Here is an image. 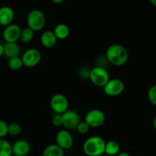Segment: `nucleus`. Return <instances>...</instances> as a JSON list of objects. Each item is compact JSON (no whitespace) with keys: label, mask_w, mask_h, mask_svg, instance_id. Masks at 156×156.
Here are the masks:
<instances>
[{"label":"nucleus","mask_w":156,"mask_h":156,"mask_svg":"<svg viewBox=\"0 0 156 156\" xmlns=\"http://www.w3.org/2000/svg\"><path fill=\"white\" fill-rule=\"evenodd\" d=\"M12 155V145L5 139H0V156Z\"/></svg>","instance_id":"obj_19"},{"label":"nucleus","mask_w":156,"mask_h":156,"mask_svg":"<svg viewBox=\"0 0 156 156\" xmlns=\"http://www.w3.org/2000/svg\"><path fill=\"white\" fill-rule=\"evenodd\" d=\"M106 142L99 136L87 138L83 142V151L87 156H101L105 154Z\"/></svg>","instance_id":"obj_2"},{"label":"nucleus","mask_w":156,"mask_h":156,"mask_svg":"<svg viewBox=\"0 0 156 156\" xmlns=\"http://www.w3.org/2000/svg\"><path fill=\"white\" fill-rule=\"evenodd\" d=\"M148 98L151 104L156 106V84L149 88L148 91Z\"/></svg>","instance_id":"obj_23"},{"label":"nucleus","mask_w":156,"mask_h":156,"mask_svg":"<svg viewBox=\"0 0 156 156\" xmlns=\"http://www.w3.org/2000/svg\"><path fill=\"white\" fill-rule=\"evenodd\" d=\"M84 121L90 128H99L104 124L106 115L100 109H93L86 114Z\"/></svg>","instance_id":"obj_5"},{"label":"nucleus","mask_w":156,"mask_h":156,"mask_svg":"<svg viewBox=\"0 0 156 156\" xmlns=\"http://www.w3.org/2000/svg\"><path fill=\"white\" fill-rule=\"evenodd\" d=\"M64 156H68V155H65V154H64Z\"/></svg>","instance_id":"obj_33"},{"label":"nucleus","mask_w":156,"mask_h":156,"mask_svg":"<svg viewBox=\"0 0 156 156\" xmlns=\"http://www.w3.org/2000/svg\"><path fill=\"white\" fill-rule=\"evenodd\" d=\"M22 133V127L17 122H12L8 125V134L12 136H18Z\"/></svg>","instance_id":"obj_22"},{"label":"nucleus","mask_w":156,"mask_h":156,"mask_svg":"<svg viewBox=\"0 0 156 156\" xmlns=\"http://www.w3.org/2000/svg\"><path fill=\"white\" fill-rule=\"evenodd\" d=\"M56 144L62 149H70L73 145V138L68 129H61L56 134Z\"/></svg>","instance_id":"obj_10"},{"label":"nucleus","mask_w":156,"mask_h":156,"mask_svg":"<svg viewBox=\"0 0 156 156\" xmlns=\"http://www.w3.org/2000/svg\"><path fill=\"white\" fill-rule=\"evenodd\" d=\"M115 156H131V154H129V153L126 152V151H120L118 154H116Z\"/></svg>","instance_id":"obj_27"},{"label":"nucleus","mask_w":156,"mask_h":156,"mask_svg":"<svg viewBox=\"0 0 156 156\" xmlns=\"http://www.w3.org/2000/svg\"><path fill=\"white\" fill-rule=\"evenodd\" d=\"M125 89L124 83L119 78L109 79L103 87L105 94L109 97H117L120 95Z\"/></svg>","instance_id":"obj_7"},{"label":"nucleus","mask_w":156,"mask_h":156,"mask_svg":"<svg viewBox=\"0 0 156 156\" xmlns=\"http://www.w3.org/2000/svg\"><path fill=\"white\" fill-rule=\"evenodd\" d=\"M8 66L11 70H19L23 67V62L21 57H16V58H11L8 61Z\"/></svg>","instance_id":"obj_21"},{"label":"nucleus","mask_w":156,"mask_h":156,"mask_svg":"<svg viewBox=\"0 0 156 156\" xmlns=\"http://www.w3.org/2000/svg\"><path fill=\"white\" fill-rule=\"evenodd\" d=\"M51 109L55 114H63L68 109L69 102L67 97L61 94L52 96L50 100Z\"/></svg>","instance_id":"obj_6"},{"label":"nucleus","mask_w":156,"mask_h":156,"mask_svg":"<svg viewBox=\"0 0 156 156\" xmlns=\"http://www.w3.org/2000/svg\"><path fill=\"white\" fill-rule=\"evenodd\" d=\"M139 156H145V155H139Z\"/></svg>","instance_id":"obj_32"},{"label":"nucleus","mask_w":156,"mask_h":156,"mask_svg":"<svg viewBox=\"0 0 156 156\" xmlns=\"http://www.w3.org/2000/svg\"><path fill=\"white\" fill-rule=\"evenodd\" d=\"M34 36V31L32 29H31L30 28L27 27V28H23L21 31L20 34V37H19V40H20L22 42L25 43H29L31 42L33 40Z\"/></svg>","instance_id":"obj_20"},{"label":"nucleus","mask_w":156,"mask_h":156,"mask_svg":"<svg viewBox=\"0 0 156 156\" xmlns=\"http://www.w3.org/2000/svg\"><path fill=\"white\" fill-rule=\"evenodd\" d=\"M12 145L14 156H27L31 151V145L25 139H19Z\"/></svg>","instance_id":"obj_12"},{"label":"nucleus","mask_w":156,"mask_h":156,"mask_svg":"<svg viewBox=\"0 0 156 156\" xmlns=\"http://www.w3.org/2000/svg\"><path fill=\"white\" fill-rule=\"evenodd\" d=\"M15 12L9 6H2L0 8V25L7 26L13 22Z\"/></svg>","instance_id":"obj_13"},{"label":"nucleus","mask_w":156,"mask_h":156,"mask_svg":"<svg viewBox=\"0 0 156 156\" xmlns=\"http://www.w3.org/2000/svg\"><path fill=\"white\" fill-rule=\"evenodd\" d=\"M152 124H153V127H154V129L156 130V115H155V117L154 118V119H153Z\"/></svg>","instance_id":"obj_30"},{"label":"nucleus","mask_w":156,"mask_h":156,"mask_svg":"<svg viewBox=\"0 0 156 156\" xmlns=\"http://www.w3.org/2000/svg\"><path fill=\"white\" fill-rule=\"evenodd\" d=\"M61 115L63 118V126L68 130L76 129L78 124L80 122V117L79 114L74 110L67 109Z\"/></svg>","instance_id":"obj_9"},{"label":"nucleus","mask_w":156,"mask_h":156,"mask_svg":"<svg viewBox=\"0 0 156 156\" xmlns=\"http://www.w3.org/2000/svg\"><path fill=\"white\" fill-rule=\"evenodd\" d=\"M23 65L26 67H34L40 63L41 60V54L36 48H29L25 51L21 57Z\"/></svg>","instance_id":"obj_8"},{"label":"nucleus","mask_w":156,"mask_h":156,"mask_svg":"<svg viewBox=\"0 0 156 156\" xmlns=\"http://www.w3.org/2000/svg\"><path fill=\"white\" fill-rule=\"evenodd\" d=\"M8 135V124L2 119H0V139H3Z\"/></svg>","instance_id":"obj_25"},{"label":"nucleus","mask_w":156,"mask_h":156,"mask_svg":"<svg viewBox=\"0 0 156 156\" xmlns=\"http://www.w3.org/2000/svg\"><path fill=\"white\" fill-rule=\"evenodd\" d=\"M64 150L58 146L56 143L51 144L43 150L42 156H64Z\"/></svg>","instance_id":"obj_16"},{"label":"nucleus","mask_w":156,"mask_h":156,"mask_svg":"<svg viewBox=\"0 0 156 156\" xmlns=\"http://www.w3.org/2000/svg\"><path fill=\"white\" fill-rule=\"evenodd\" d=\"M46 18L44 12L40 9H33L27 16V25L28 28L32 29L34 32L40 31L45 25Z\"/></svg>","instance_id":"obj_3"},{"label":"nucleus","mask_w":156,"mask_h":156,"mask_svg":"<svg viewBox=\"0 0 156 156\" xmlns=\"http://www.w3.org/2000/svg\"><path fill=\"white\" fill-rule=\"evenodd\" d=\"M51 1L57 5H60V4H62L65 2V0H51Z\"/></svg>","instance_id":"obj_28"},{"label":"nucleus","mask_w":156,"mask_h":156,"mask_svg":"<svg viewBox=\"0 0 156 156\" xmlns=\"http://www.w3.org/2000/svg\"><path fill=\"white\" fill-rule=\"evenodd\" d=\"M106 58L111 64L119 67L128 61L129 52L122 44H114L106 49Z\"/></svg>","instance_id":"obj_1"},{"label":"nucleus","mask_w":156,"mask_h":156,"mask_svg":"<svg viewBox=\"0 0 156 156\" xmlns=\"http://www.w3.org/2000/svg\"><path fill=\"white\" fill-rule=\"evenodd\" d=\"M3 46V56L8 58L9 60L13 58H16V57H19L21 54V48L17 42H5Z\"/></svg>","instance_id":"obj_14"},{"label":"nucleus","mask_w":156,"mask_h":156,"mask_svg":"<svg viewBox=\"0 0 156 156\" xmlns=\"http://www.w3.org/2000/svg\"><path fill=\"white\" fill-rule=\"evenodd\" d=\"M21 31L22 28L19 25L12 23L5 26L2 32V37L5 42H17L20 37Z\"/></svg>","instance_id":"obj_11"},{"label":"nucleus","mask_w":156,"mask_h":156,"mask_svg":"<svg viewBox=\"0 0 156 156\" xmlns=\"http://www.w3.org/2000/svg\"><path fill=\"white\" fill-rule=\"evenodd\" d=\"M53 31L57 38L60 39V40L66 39L70 34V28H68L67 25L64 23L58 24L55 27V29Z\"/></svg>","instance_id":"obj_17"},{"label":"nucleus","mask_w":156,"mask_h":156,"mask_svg":"<svg viewBox=\"0 0 156 156\" xmlns=\"http://www.w3.org/2000/svg\"><path fill=\"white\" fill-rule=\"evenodd\" d=\"M27 156H28V155H27Z\"/></svg>","instance_id":"obj_34"},{"label":"nucleus","mask_w":156,"mask_h":156,"mask_svg":"<svg viewBox=\"0 0 156 156\" xmlns=\"http://www.w3.org/2000/svg\"><path fill=\"white\" fill-rule=\"evenodd\" d=\"M51 122L55 126H63V118L61 114H55L51 119Z\"/></svg>","instance_id":"obj_26"},{"label":"nucleus","mask_w":156,"mask_h":156,"mask_svg":"<svg viewBox=\"0 0 156 156\" xmlns=\"http://www.w3.org/2000/svg\"><path fill=\"white\" fill-rule=\"evenodd\" d=\"M120 152V145L116 141L110 140L106 142L105 154L109 156H115Z\"/></svg>","instance_id":"obj_18"},{"label":"nucleus","mask_w":156,"mask_h":156,"mask_svg":"<svg viewBox=\"0 0 156 156\" xmlns=\"http://www.w3.org/2000/svg\"><path fill=\"white\" fill-rule=\"evenodd\" d=\"M58 38L53 31L48 30L43 32L41 37V43L43 47L46 48H51L56 44Z\"/></svg>","instance_id":"obj_15"},{"label":"nucleus","mask_w":156,"mask_h":156,"mask_svg":"<svg viewBox=\"0 0 156 156\" xmlns=\"http://www.w3.org/2000/svg\"><path fill=\"white\" fill-rule=\"evenodd\" d=\"M90 129V126L88 125L85 121H80V122L78 124L76 129L77 130L78 133L83 135V134H87V133L89 132Z\"/></svg>","instance_id":"obj_24"},{"label":"nucleus","mask_w":156,"mask_h":156,"mask_svg":"<svg viewBox=\"0 0 156 156\" xmlns=\"http://www.w3.org/2000/svg\"><path fill=\"white\" fill-rule=\"evenodd\" d=\"M110 79L109 72L104 67L96 66L90 70V80L95 86L103 87Z\"/></svg>","instance_id":"obj_4"},{"label":"nucleus","mask_w":156,"mask_h":156,"mask_svg":"<svg viewBox=\"0 0 156 156\" xmlns=\"http://www.w3.org/2000/svg\"><path fill=\"white\" fill-rule=\"evenodd\" d=\"M4 53V46L3 44L0 43V58L2 56H3Z\"/></svg>","instance_id":"obj_29"},{"label":"nucleus","mask_w":156,"mask_h":156,"mask_svg":"<svg viewBox=\"0 0 156 156\" xmlns=\"http://www.w3.org/2000/svg\"><path fill=\"white\" fill-rule=\"evenodd\" d=\"M149 1L154 7H156V0H149Z\"/></svg>","instance_id":"obj_31"}]
</instances>
